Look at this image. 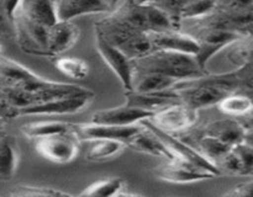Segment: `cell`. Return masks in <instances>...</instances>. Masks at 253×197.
<instances>
[{
	"label": "cell",
	"mask_w": 253,
	"mask_h": 197,
	"mask_svg": "<svg viewBox=\"0 0 253 197\" xmlns=\"http://www.w3.org/2000/svg\"><path fill=\"white\" fill-rule=\"evenodd\" d=\"M21 1L22 0H1L2 16H5L10 22H12Z\"/></svg>",
	"instance_id": "36"
},
{
	"label": "cell",
	"mask_w": 253,
	"mask_h": 197,
	"mask_svg": "<svg viewBox=\"0 0 253 197\" xmlns=\"http://www.w3.org/2000/svg\"><path fill=\"white\" fill-rule=\"evenodd\" d=\"M95 44L98 53L100 54L106 66L118 76L125 91L132 90L133 73H135L132 61L123 51L109 43L98 31H95Z\"/></svg>",
	"instance_id": "8"
},
{
	"label": "cell",
	"mask_w": 253,
	"mask_h": 197,
	"mask_svg": "<svg viewBox=\"0 0 253 197\" xmlns=\"http://www.w3.org/2000/svg\"><path fill=\"white\" fill-rule=\"evenodd\" d=\"M9 196L14 197H51L69 196L68 192L48 186H34V185H16L9 191Z\"/></svg>",
	"instance_id": "29"
},
{
	"label": "cell",
	"mask_w": 253,
	"mask_h": 197,
	"mask_svg": "<svg viewBox=\"0 0 253 197\" xmlns=\"http://www.w3.org/2000/svg\"><path fill=\"white\" fill-rule=\"evenodd\" d=\"M57 4V0H22L17 11L39 24L51 27L59 20Z\"/></svg>",
	"instance_id": "19"
},
{
	"label": "cell",
	"mask_w": 253,
	"mask_h": 197,
	"mask_svg": "<svg viewBox=\"0 0 253 197\" xmlns=\"http://www.w3.org/2000/svg\"><path fill=\"white\" fill-rule=\"evenodd\" d=\"M141 123H142L145 127L153 131V132L165 142V144L169 148L170 152H172L177 158L185 160V162L190 163V164L197 165V166L202 167V169L207 170V171L212 172V174H215L216 176H219V175L221 174L219 167L215 164H212L208 158H205L199 150L193 148L192 145L187 144L185 142H183L182 139L177 138L174 134H172V133H167L161 131L160 128L156 127V126L151 122L150 118H145L143 121H141Z\"/></svg>",
	"instance_id": "7"
},
{
	"label": "cell",
	"mask_w": 253,
	"mask_h": 197,
	"mask_svg": "<svg viewBox=\"0 0 253 197\" xmlns=\"http://www.w3.org/2000/svg\"><path fill=\"white\" fill-rule=\"evenodd\" d=\"M81 138L76 131L54 133L35 139V149L43 159L54 164H69L77 158Z\"/></svg>",
	"instance_id": "4"
},
{
	"label": "cell",
	"mask_w": 253,
	"mask_h": 197,
	"mask_svg": "<svg viewBox=\"0 0 253 197\" xmlns=\"http://www.w3.org/2000/svg\"><path fill=\"white\" fill-rule=\"evenodd\" d=\"M178 79L163 75L160 73H133V88L132 90L138 93H162V91L172 90L179 84Z\"/></svg>",
	"instance_id": "21"
},
{
	"label": "cell",
	"mask_w": 253,
	"mask_h": 197,
	"mask_svg": "<svg viewBox=\"0 0 253 197\" xmlns=\"http://www.w3.org/2000/svg\"><path fill=\"white\" fill-rule=\"evenodd\" d=\"M141 2H147V4L156 5V6L161 7L162 10H165L167 14H169L175 21H179L180 12H182L183 7L185 6L189 0H138Z\"/></svg>",
	"instance_id": "30"
},
{
	"label": "cell",
	"mask_w": 253,
	"mask_h": 197,
	"mask_svg": "<svg viewBox=\"0 0 253 197\" xmlns=\"http://www.w3.org/2000/svg\"><path fill=\"white\" fill-rule=\"evenodd\" d=\"M104 2H105L106 5H108V7L110 9V12L114 11V10L116 9V7L119 6V5L121 4V0H103Z\"/></svg>",
	"instance_id": "38"
},
{
	"label": "cell",
	"mask_w": 253,
	"mask_h": 197,
	"mask_svg": "<svg viewBox=\"0 0 253 197\" xmlns=\"http://www.w3.org/2000/svg\"><path fill=\"white\" fill-rule=\"evenodd\" d=\"M57 2H58V0H57Z\"/></svg>",
	"instance_id": "40"
},
{
	"label": "cell",
	"mask_w": 253,
	"mask_h": 197,
	"mask_svg": "<svg viewBox=\"0 0 253 197\" xmlns=\"http://www.w3.org/2000/svg\"><path fill=\"white\" fill-rule=\"evenodd\" d=\"M1 88L20 89V105L22 108L46 102L64 96L94 94L90 89L69 83L47 80L11 58L0 59ZM21 110V108H20Z\"/></svg>",
	"instance_id": "1"
},
{
	"label": "cell",
	"mask_w": 253,
	"mask_h": 197,
	"mask_svg": "<svg viewBox=\"0 0 253 197\" xmlns=\"http://www.w3.org/2000/svg\"><path fill=\"white\" fill-rule=\"evenodd\" d=\"M90 145L85 152V159L89 162H104L113 159L124 152L127 144L119 139L89 140Z\"/></svg>",
	"instance_id": "22"
},
{
	"label": "cell",
	"mask_w": 253,
	"mask_h": 197,
	"mask_svg": "<svg viewBox=\"0 0 253 197\" xmlns=\"http://www.w3.org/2000/svg\"><path fill=\"white\" fill-rule=\"evenodd\" d=\"M74 130V123L62 122V121H36L25 123L21 127V133L30 139L46 137L54 133L68 132Z\"/></svg>",
	"instance_id": "24"
},
{
	"label": "cell",
	"mask_w": 253,
	"mask_h": 197,
	"mask_svg": "<svg viewBox=\"0 0 253 197\" xmlns=\"http://www.w3.org/2000/svg\"><path fill=\"white\" fill-rule=\"evenodd\" d=\"M153 172L160 180L172 184H192V182H199L216 177V175L212 172L207 171L179 158L165 160V163L156 167Z\"/></svg>",
	"instance_id": "9"
},
{
	"label": "cell",
	"mask_w": 253,
	"mask_h": 197,
	"mask_svg": "<svg viewBox=\"0 0 253 197\" xmlns=\"http://www.w3.org/2000/svg\"><path fill=\"white\" fill-rule=\"evenodd\" d=\"M239 79L240 90H251L253 89V63H246L240 68L234 69Z\"/></svg>",
	"instance_id": "33"
},
{
	"label": "cell",
	"mask_w": 253,
	"mask_h": 197,
	"mask_svg": "<svg viewBox=\"0 0 253 197\" xmlns=\"http://www.w3.org/2000/svg\"><path fill=\"white\" fill-rule=\"evenodd\" d=\"M245 142H247L249 144H251L253 147V132H247L246 138H245Z\"/></svg>",
	"instance_id": "39"
},
{
	"label": "cell",
	"mask_w": 253,
	"mask_h": 197,
	"mask_svg": "<svg viewBox=\"0 0 253 197\" xmlns=\"http://www.w3.org/2000/svg\"><path fill=\"white\" fill-rule=\"evenodd\" d=\"M95 94H81V95L64 96L53 98L46 102L37 103L19 110V116H53L73 115L83 111L90 103Z\"/></svg>",
	"instance_id": "10"
},
{
	"label": "cell",
	"mask_w": 253,
	"mask_h": 197,
	"mask_svg": "<svg viewBox=\"0 0 253 197\" xmlns=\"http://www.w3.org/2000/svg\"><path fill=\"white\" fill-rule=\"evenodd\" d=\"M225 196H253V179L236 185L234 189L227 191Z\"/></svg>",
	"instance_id": "35"
},
{
	"label": "cell",
	"mask_w": 253,
	"mask_h": 197,
	"mask_svg": "<svg viewBox=\"0 0 253 197\" xmlns=\"http://www.w3.org/2000/svg\"><path fill=\"white\" fill-rule=\"evenodd\" d=\"M81 30L72 21L58 20L48 29L49 57H56L71 49L78 42Z\"/></svg>",
	"instance_id": "15"
},
{
	"label": "cell",
	"mask_w": 253,
	"mask_h": 197,
	"mask_svg": "<svg viewBox=\"0 0 253 197\" xmlns=\"http://www.w3.org/2000/svg\"><path fill=\"white\" fill-rule=\"evenodd\" d=\"M216 0H189L180 12L179 21L199 19L216 10Z\"/></svg>",
	"instance_id": "28"
},
{
	"label": "cell",
	"mask_w": 253,
	"mask_h": 197,
	"mask_svg": "<svg viewBox=\"0 0 253 197\" xmlns=\"http://www.w3.org/2000/svg\"><path fill=\"white\" fill-rule=\"evenodd\" d=\"M204 134L219 138L222 142L235 147L239 143L244 142L247 134V130L239 118L227 116V118H224V120L210 122L204 128Z\"/></svg>",
	"instance_id": "17"
},
{
	"label": "cell",
	"mask_w": 253,
	"mask_h": 197,
	"mask_svg": "<svg viewBox=\"0 0 253 197\" xmlns=\"http://www.w3.org/2000/svg\"><path fill=\"white\" fill-rule=\"evenodd\" d=\"M224 115L241 118L253 110V100L244 91H235L225 96L217 105Z\"/></svg>",
	"instance_id": "23"
},
{
	"label": "cell",
	"mask_w": 253,
	"mask_h": 197,
	"mask_svg": "<svg viewBox=\"0 0 253 197\" xmlns=\"http://www.w3.org/2000/svg\"><path fill=\"white\" fill-rule=\"evenodd\" d=\"M58 19L72 21L78 16L110 12L103 0H58Z\"/></svg>",
	"instance_id": "20"
},
{
	"label": "cell",
	"mask_w": 253,
	"mask_h": 197,
	"mask_svg": "<svg viewBox=\"0 0 253 197\" xmlns=\"http://www.w3.org/2000/svg\"><path fill=\"white\" fill-rule=\"evenodd\" d=\"M53 64L57 70L74 80H83L89 75V71H90V66L84 59L74 58V57L54 58Z\"/></svg>",
	"instance_id": "27"
},
{
	"label": "cell",
	"mask_w": 253,
	"mask_h": 197,
	"mask_svg": "<svg viewBox=\"0 0 253 197\" xmlns=\"http://www.w3.org/2000/svg\"><path fill=\"white\" fill-rule=\"evenodd\" d=\"M198 148H199L198 150L205 158H208L212 164H215L217 166V163L234 147L229 145L227 143L222 142V140H220L216 137H212V135L209 134H203L198 139Z\"/></svg>",
	"instance_id": "26"
},
{
	"label": "cell",
	"mask_w": 253,
	"mask_h": 197,
	"mask_svg": "<svg viewBox=\"0 0 253 197\" xmlns=\"http://www.w3.org/2000/svg\"><path fill=\"white\" fill-rule=\"evenodd\" d=\"M19 160L20 153L16 138L11 133H7L2 126L0 135V177L2 181H9L15 176Z\"/></svg>",
	"instance_id": "18"
},
{
	"label": "cell",
	"mask_w": 253,
	"mask_h": 197,
	"mask_svg": "<svg viewBox=\"0 0 253 197\" xmlns=\"http://www.w3.org/2000/svg\"><path fill=\"white\" fill-rule=\"evenodd\" d=\"M127 147L132 148L136 152L161 158L163 160H173L177 158L153 131L145 127L143 125L141 130L133 137L130 138V140L127 142Z\"/></svg>",
	"instance_id": "16"
},
{
	"label": "cell",
	"mask_w": 253,
	"mask_h": 197,
	"mask_svg": "<svg viewBox=\"0 0 253 197\" xmlns=\"http://www.w3.org/2000/svg\"><path fill=\"white\" fill-rule=\"evenodd\" d=\"M239 120L244 123V126L246 127L247 132H253V110L249 113V115L244 116V117L239 118Z\"/></svg>",
	"instance_id": "37"
},
{
	"label": "cell",
	"mask_w": 253,
	"mask_h": 197,
	"mask_svg": "<svg viewBox=\"0 0 253 197\" xmlns=\"http://www.w3.org/2000/svg\"><path fill=\"white\" fill-rule=\"evenodd\" d=\"M180 96L177 89L162 91V93H138V91L130 90L125 91V105L130 107L140 108L155 115L162 108L179 102Z\"/></svg>",
	"instance_id": "12"
},
{
	"label": "cell",
	"mask_w": 253,
	"mask_h": 197,
	"mask_svg": "<svg viewBox=\"0 0 253 197\" xmlns=\"http://www.w3.org/2000/svg\"><path fill=\"white\" fill-rule=\"evenodd\" d=\"M155 49H163V51L183 52L197 56L199 52V42L192 36L180 29L168 30L162 32H150Z\"/></svg>",
	"instance_id": "13"
},
{
	"label": "cell",
	"mask_w": 253,
	"mask_h": 197,
	"mask_svg": "<svg viewBox=\"0 0 253 197\" xmlns=\"http://www.w3.org/2000/svg\"><path fill=\"white\" fill-rule=\"evenodd\" d=\"M124 189L125 180L123 177H104L86 186L81 196H120Z\"/></svg>",
	"instance_id": "25"
},
{
	"label": "cell",
	"mask_w": 253,
	"mask_h": 197,
	"mask_svg": "<svg viewBox=\"0 0 253 197\" xmlns=\"http://www.w3.org/2000/svg\"><path fill=\"white\" fill-rule=\"evenodd\" d=\"M235 153L240 157L244 166V175L253 176V147L247 142L239 143L234 147Z\"/></svg>",
	"instance_id": "32"
},
{
	"label": "cell",
	"mask_w": 253,
	"mask_h": 197,
	"mask_svg": "<svg viewBox=\"0 0 253 197\" xmlns=\"http://www.w3.org/2000/svg\"><path fill=\"white\" fill-rule=\"evenodd\" d=\"M217 167L221 172L224 171L234 175H244V166H242L241 159L235 153L234 148L217 163Z\"/></svg>",
	"instance_id": "31"
},
{
	"label": "cell",
	"mask_w": 253,
	"mask_h": 197,
	"mask_svg": "<svg viewBox=\"0 0 253 197\" xmlns=\"http://www.w3.org/2000/svg\"><path fill=\"white\" fill-rule=\"evenodd\" d=\"M153 113L140 108L130 107L124 103L120 107L105 108L99 110L93 113L90 122L101 123V125H114V126H132L137 125L145 118H151Z\"/></svg>",
	"instance_id": "14"
},
{
	"label": "cell",
	"mask_w": 253,
	"mask_h": 197,
	"mask_svg": "<svg viewBox=\"0 0 253 197\" xmlns=\"http://www.w3.org/2000/svg\"><path fill=\"white\" fill-rule=\"evenodd\" d=\"M217 9L239 10L253 5V0H216Z\"/></svg>",
	"instance_id": "34"
},
{
	"label": "cell",
	"mask_w": 253,
	"mask_h": 197,
	"mask_svg": "<svg viewBox=\"0 0 253 197\" xmlns=\"http://www.w3.org/2000/svg\"><path fill=\"white\" fill-rule=\"evenodd\" d=\"M142 125L132 126H114L101 125V123H74V131L79 135L81 140H94V139H119L127 142L131 137L141 130Z\"/></svg>",
	"instance_id": "11"
},
{
	"label": "cell",
	"mask_w": 253,
	"mask_h": 197,
	"mask_svg": "<svg viewBox=\"0 0 253 197\" xmlns=\"http://www.w3.org/2000/svg\"><path fill=\"white\" fill-rule=\"evenodd\" d=\"M12 25H14V33L17 43L25 52L36 56L49 57V27L29 19L19 11L15 14Z\"/></svg>",
	"instance_id": "5"
},
{
	"label": "cell",
	"mask_w": 253,
	"mask_h": 197,
	"mask_svg": "<svg viewBox=\"0 0 253 197\" xmlns=\"http://www.w3.org/2000/svg\"><path fill=\"white\" fill-rule=\"evenodd\" d=\"M150 120L163 132L175 134L190 130L197 125L199 120V110L179 101L156 112Z\"/></svg>",
	"instance_id": "6"
},
{
	"label": "cell",
	"mask_w": 253,
	"mask_h": 197,
	"mask_svg": "<svg viewBox=\"0 0 253 197\" xmlns=\"http://www.w3.org/2000/svg\"><path fill=\"white\" fill-rule=\"evenodd\" d=\"M133 71L160 73L179 81L202 78L209 74L194 54L157 49L148 56L132 61Z\"/></svg>",
	"instance_id": "2"
},
{
	"label": "cell",
	"mask_w": 253,
	"mask_h": 197,
	"mask_svg": "<svg viewBox=\"0 0 253 197\" xmlns=\"http://www.w3.org/2000/svg\"><path fill=\"white\" fill-rule=\"evenodd\" d=\"M111 14L145 32H162L179 29V22L156 5L138 0H123Z\"/></svg>",
	"instance_id": "3"
}]
</instances>
